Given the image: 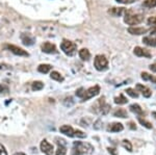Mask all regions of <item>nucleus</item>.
Listing matches in <instances>:
<instances>
[{
    "instance_id": "obj_28",
    "label": "nucleus",
    "mask_w": 156,
    "mask_h": 155,
    "mask_svg": "<svg viewBox=\"0 0 156 155\" xmlns=\"http://www.w3.org/2000/svg\"><path fill=\"white\" fill-rule=\"evenodd\" d=\"M138 122H140V123L142 124L144 127H146V128H148V129H152V124H151L150 122L146 121V120L142 119V118H138Z\"/></svg>"
},
{
    "instance_id": "obj_29",
    "label": "nucleus",
    "mask_w": 156,
    "mask_h": 155,
    "mask_svg": "<svg viewBox=\"0 0 156 155\" xmlns=\"http://www.w3.org/2000/svg\"><path fill=\"white\" fill-rule=\"evenodd\" d=\"M126 93H127V95H129L130 97H132V98H137L138 97V93L133 89H127Z\"/></svg>"
},
{
    "instance_id": "obj_12",
    "label": "nucleus",
    "mask_w": 156,
    "mask_h": 155,
    "mask_svg": "<svg viewBox=\"0 0 156 155\" xmlns=\"http://www.w3.org/2000/svg\"><path fill=\"white\" fill-rule=\"evenodd\" d=\"M134 54L138 57H147V58H150L151 57V53L149 50L142 48V47H135L134 48Z\"/></svg>"
},
{
    "instance_id": "obj_4",
    "label": "nucleus",
    "mask_w": 156,
    "mask_h": 155,
    "mask_svg": "<svg viewBox=\"0 0 156 155\" xmlns=\"http://www.w3.org/2000/svg\"><path fill=\"white\" fill-rule=\"evenodd\" d=\"M60 48H62V51L67 54V55H74L77 51V46L75 43H73L71 41H68V40H64L62 41V45H60Z\"/></svg>"
},
{
    "instance_id": "obj_7",
    "label": "nucleus",
    "mask_w": 156,
    "mask_h": 155,
    "mask_svg": "<svg viewBox=\"0 0 156 155\" xmlns=\"http://www.w3.org/2000/svg\"><path fill=\"white\" fill-rule=\"evenodd\" d=\"M5 48L9 49V51L12 52L14 54L16 55H19V56H28V52L25 51L22 48H20L18 46H15V45H5Z\"/></svg>"
},
{
    "instance_id": "obj_25",
    "label": "nucleus",
    "mask_w": 156,
    "mask_h": 155,
    "mask_svg": "<svg viewBox=\"0 0 156 155\" xmlns=\"http://www.w3.org/2000/svg\"><path fill=\"white\" fill-rule=\"evenodd\" d=\"M31 87L34 91H41L43 87H44V83H43L42 81H34V83H32Z\"/></svg>"
},
{
    "instance_id": "obj_5",
    "label": "nucleus",
    "mask_w": 156,
    "mask_h": 155,
    "mask_svg": "<svg viewBox=\"0 0 156 155\" xmlns=\"http://www.w3.org/2000/svg\"><path fill=\"white\" fill-rule=\"evenodd\" d=\"M94 66L97 71H105L108 68V61L104 55H97L94 59Z\"/></svg>"
},
{
    "instance_id": "obj_26",
    "label": "nucleus",
    "mask_w": 156,
    "mask_h": 155,
    "mask_svg": "<svg viewBox=\"0 0 156 155\" xmlns=\"http://www.w3.org/2000/svg\"><path fill=\"white\" fill-rule=\"evenodd\" d=\"M143 5L146 7H154L156 6V0H145L143 2Z\"/></svg>"
},
{
    "instance_id": "obj_22",
    "label": "nucleus",
    "mask_w": 156,
    "mask_h": 155,
    "mask_svg": "<svg viewBox=\"0 0 156 155\" xmlns=\"http://www.w3.org/2000/svg\"><path fill=\"white\" fill-rule=\"evenodd\" d=\"M127 102H128L127 98L123 94H121L119 97H115V104H119V105H122V104H126Z\"/></svg>"
},
{
    "instance_id": "obj_38",
    "label": "nucleus",
    "mask_w": 156,
    "mask_h": 155,
    "mask_svg": "<svg viewBox=\"0 0 156 155\" xmlns=\"http://www.w3.org/2000/svg\"><path fill=\"white\" fill-rule=\"evenodd\" d=\"M15 155H25L24 153H22V152H18V153H16Z\"/></svg>"
},
{
    "instance_id": "obj_17",
    "label": "nucleus",
    "mask_w": 156,
    "mask_h": 155,
    "mask_svg": "<svg viewBox=\"0 0 156 155\" xmlns=\"http://www.w3.org/2000/svg\"><path fill=\"white\" fill-rule=\"evenodd\" d=\"M79 57L82 59V61H89L90 57V51L87 49H85V48L79 50Z\"/></svg>"
},
{
    "instance_id": "obj_20",
    "label": "nucleus",
    "mask_w": 156,
    "mask_h": 155,
    "mask_svg": "<svg viewBox=\"0 0 156 155\" xmlns=\"http://www.w3.org/2000/svg\"><path fill=\"white\" fill-rule=\"evenodd\" d=\"M114 116L117 118H122V119H126L127 118V111L124 108H119L114 112Z\"/></svg>"
},
{
    "instance_id": "obj_19",
    "label": "nucleus",
    "mask_w": 156,
    "mask_h": 155,
    "mask_svg": "<svg viewBox=\"0 0 156 155\" xmlns=\"http://www.w3.org/2000/svg\"><path fill=\"white\" fill-rule=\"evenodd\" d=\"M52 67L50 66V65H47V64H43V65H40L39 67H37V71L40 72V73H48V72L51 71Z\"/></svg>"
},
{
    "instance_id": "obj_18",
    "label": "nucleus",
    "mask_w": 156,
    "mask_h": 155,
    "mask_svg": "<svg viewBox=\"0 0 156 155\" xmlns=\"http://www.w3.org/2000/svg\"><path fill=\"white\" fill-rule=\"evenodd\" d=\"M129 108H130V111H131L132 112H134L135 114H137V116H140V114H144V111H143V109H142V107H140L138 104H131V105L129 106Z\"/></svg>"
},
{
    "instance_id": "obj_11",
    "label": "nucleus",
    "mask_w": 156,
    "mask_h": 155,
    "mask_svg": "<svg viewBox=\"0 0 156 155\" xmlns=\"http://www.w3.org/2000/svg\"><path fill=\"white\" fill-rule=\"evenodd\" d=\"M136 89H137L138 92H140V93H142V95L145 97V98H150V97L152 96V91H151L148 86H144V84L137 83L136 84Z\"/></svg>"
},
{
    "instance_id": "obj_21",
    "label": "nucleus",
    "mask_w": 156,
    "mask_h": 155,
    "mask_svg": "<svg viewBox=\"0 0 156 155\" xmlns=\"http://www.w3.org/2000/svg\"><path fill=\"white\" fill-rule=\"evenodd\" d=\"M143 42H144L146 45H148V46H153V47L156 46V39L155 37H145L144 39H143Z\"/></svg>"
},
{
    "instance_id": "obj_6",
    "label": "nucleus",
    "mask_w": 156,
    "mask_h": 155,
    "mask_svg": "<svg viewBox=\"0 0 156 155\" xmlns=\"http://www.w3.org/2000/svg\"><path fill=\"white\" fill-rule=\"evenodd\" d=\"M99 93H100V86H95L90 87L89 90L84 91V94H83V96H82V98H81L82 99L81 101H87V100H89L90 98H93V97L97 96Z\"/></svg>"
},
{
    "instance_id": "obj_13",
    "label": "nucleus",
    "mask_w": 156,
    "mask_h": 155,
    "mask_svg": "<svg viewBox=\"0 0 156 155\" xmlns=\"http://www.w3.org/2000/svg\"><path fill=\"white\" fill-rule=\"evenodd\" d=\"M148 31L147 28H144V27H136V26H131L128 28V32L130 34H133V36H140V34H144Z\"/></svg>"
},
{
    "instance_id": "obj_16",
    "label": "nucleus",
    "mask_w": 156,
    "mask_h": 155,
    "mask_svg": "<svg viewBox=\"0 0 156 155\" xmlns=\"http://www.w3.org/2000/svg\"><path fill=\"white\" fill-rule=\"evenodd\" d=\"M21 39H22L23 44L26 45V46H30V45H32V44H34V39L30 36L29 33H23L21 36Z\"/></svg>"
},
{
    "instance_id": "obj_1",
    "label": "nucleus",
    "mask_w": 156,
    "mask_h": 155,
    "mask_svg": "<svg viewBox=\"0 0 156 155\" xmlns=\"http://www.w3.org/2000/svg\"><path fill=\"white\" fill-rule=\"evenodd\" d=\"M94 152V147L84 142H74L72 149V155H84Z\"/></svg>"
},
{
    "instance_id": "obj_31",
    "label": "nucleus",
    "mask_w": 156,
    "mask_h": 155,
    "mask_svg": "<svg viewBox=\"0 0 156 155\" xmlns=\"http://www.w3.org/2000/svg\"><path fill=\"white\" fill-rule=\"evenodd\" d=\"M84 91H85V90L83 89V87H80V89H78L76 91V96L79 97V98H82V96H83V94H84Z\"/></svg>"
},
{
    "instance_id": "obj_3",
    "label": "nucleus",
    "mask_w": 156,
    "mask_h": 155,
    "mask_svg": "<svg viewBox=\"0 0 156 155\" xmlns=\"http://www.w3.org/2000/svg\"><path fill=\"white\" fill-rule=\"evenodd\" d=\"M59 131L62 133H64L65 136H70V137H79V139H84L87 137V134L81 130H75L73 129V127L69 126V125H64L59 128Z\"/></svg>"
},
{
    "instance_id": "obj_27",
    "label": "nucleus",
    "mask_w": 156,
    "mask_h": 155,
    "mask_svg": "<svg viewBox=\"0 0 156 155\" xmlns=\"http://www.w3.org/2000/svg\"><path fill=\"white\" fill-rule=\"evenodd\" d=\"M122 145H123V147L127 150V151H129V152L132 151V145L129 141H128V139H124V141L122 142Z\"/></svg>"
},
{
    "instance_id": "obj_9",
    "label": "nucleus",
    "mask_w": 156,
    "mask_h": 155,
    "mask_svg": "<svg viewBox=\"0 0 156 155\" xmlns=\"http://www.w3.org/2000/svg\"><path fill=\"white\" fill-rule=\"evenodd\" d=\"M42 51L48 54L57 53V49H56V47H55V45L52 43H49V42H45V43L42 45Z\"/></svg>"
},
{
    "instance_id": "obj_36",
    "label": "nucleus",
    "mask_w": 156,
    "mask_h": 155,
    "mask_svg": "<svg viewBox=\"0 0 156 155\" xmlns=\"http://www.w3.org/2000/svg\"><path fill=\"white\" fill-rule=\"evenodd\" d=\"M4 92H7V87L0 84V93H4Z\"/></svg>"
},
{
    "instance_id": "obj_23",
    "label": "nucleus",
    "mask_w": 156,
    "mask_h": 155,
    "mask_svg": "<svg viewBox=\"0 0 156 155\" xmlns=\"http://www.w3.org/2000/svg\"><path fill=\"white\" fill-rule=\"evenodd\" d=\"M50 77H51L53 80H56V81H58V82L64 81V77H62V75H60L58 72H56V71H52L51 74H50Z\"/></svg>"
},
{
    "instance_id": "obj_35",
    "label": "nucleus",
    "mask_w": 156,
    "mask_h": 155,
    "mask_svg": "<svg viewBox=\"0 0 156 155\" xmlns=\"http://www.w3.org/2000/svg\"><path fill=\"white\" fill-rule=\"evenodd\" d=\"M108 152L112 155H117V151H115V149H114V148H108Z\"/></svg>"
},
{
    "instance_id": "obj_32",
    "label": "nucleus",
    "mask_w": 156,
    "mask_h": 155,
    "mask_svg": "<svg viewBox=\"0 0 156 155\" xmlns=\"http://www.w3.org/2000/svg\"><path fill=\"white\" fill-rule=\"evenodd\" d=\"M115 1L122 4H130V3H133V2L137 1V0H115Z\"/></svg>"
},
{
    "instance_id": "obj_2",
    "label": "nucleus",
    "mask_w": 156,
    "mask_h": 155,
    "mask_svg": "<svg viewBox=\"0 0 156 155\" xmlns=\"http://www.w3.org/2000/svg\"><path fill=\"white\" fill-rule=\"evenodd\" d=\"M144 20V16L142 14H136L131 11H126L124 16V22L128 25H137L142 23Z\"/></svg>"
},
{
    "instance_id": "obj_37",
    "label": "nucleus",
    "mask_w": 156,
    "mask_h": 155,
    "mask_svg": "<svg viewBox=\"0 0 156 155\" xmlns=\"http://www.w3.org/2000/svg\"><path fill=\"white\" fill-rule=\"evenodd\" d=\"M150 70L152 72H156V64L151 65V66H150Z\"/></svg>"
},
{
    "instance_id": "obj_33",
    "label": "nucleus",
    "mask_w": 156,
    "mask_h": 155,
    "mask_svg": "<svg viewBox=\"0 0 156 155\" xmlns=\"http://www.w3.org/2000/svg\"><path fill=\"white\" fill-rule=\"evenodd\" d=\"M0 155H7L5 148H4V146L1 144H0Z\"/></svg>"
},
{
    "instance_id": "obj_24",
    "label": "nucleus",
    "mask_w": 156,
    "mask_h": 155,
    "mask_svg": "<svg viewBox=\"0 0 156 155\" xmlns=\"http://www.w3.org/2000/svg\"><path fill=\"white\" fill-rule=\"evenodd\" d=\"M142 78L144 79V80H147V81H152L154 82V83H156V77L152 76V75L146 73V72H143L142 73Z\"/></svg>"
},
{
    "instance_id": "obj_34",
    "label": "nucleus",
    "mask_w": 156,
    "mask_h": 155,
    "mask_svg": "<svg viewBox=\"0 0 156 155\" xmlns=\"http://www.w3.org/2000/svg\"><path fill=\"white\" fill-rule=\"evenodd\" d=\"M100 123H101V121H100V120H98V121L96 122V123H95V125H94V128L95 129H100L101 128V126H100Z\"/></svg>"
},
{
    "instance_id": "obj_14",
    "label": "nucleus",
    "mask_w": 156,
    "mask_h": 155,
    "mask_svg": "<svg viewBox=\"0 0 156 155\" xmlns=\"http://www.w3.org/2000/svg\"><path fill=\"white\" fill-rule=\"evenodd\" d=\"M124 129V126L121 123H112L107 127V131L109 132H120Z\"/></svg>"
},
{
    "instance_id": "obj_10",
    "label": "nucleus",
    "mask_w": 156,
    "mask_h": 155,
    "mask_svg": "<svg viewBox=\"0 0 156 155\" xmlns=\"http://www.w3.org/2000/svg\"><path fill=\"white\" fill-rule=\"evenodd\" d=\"M41 150L46 155H53V146L48 143L46 139H43L41 143Z\"/></svg>"
},
{
    "instance_id": "obj_15",
    "label": "nucleus",
    "mask_w": 156,
    "mask_h": 155,
    "mask_svg": "<svg viewBox=\"0 0 156 155\" xmlns=\"http://www.w3.org/2000/svg\"><path fill=\"white\" fill-rule=\"evenodd\" d=\"M125 12H126V9H124V7H112V9H110L108 12H109L110 15H112V16L115 17H119L121 15L125 14Z\"/></svg>"
},
{
    "instance_id": "obj_30",
    "label": "nucleus",
    "mask_w": 156,
    "mask_h": 155,
    "mask_svg": "<svg viewBox=\"0 0 156 155\" xmlns=\"http://www.w3.org/2000/svg\"><path fill=\"white\" fill-rule=\"evenodd\" d=\"M148 25L156 28V17H150V18L148 19Z\"/></svg>"
},
{
    "instance_id": "obj_39",
    "label": "nucleus",
    "mask_w": 156,
    "mask_h": 155,
    "mask_svg": "<svg viewBox=\"0 0 156 155\" xmlns=\"http://www.w3.org/2000/svg\"><path fill=\"white\" fill-rule=\"evenodd\" d=\"M153 116H154V118L156 119V111H153Z\"/></svg>"
},
{
    "instance_id": "obj_8",
    "label": "nucleus",
    "mask_w": 156,
    "mask_h": 155,
    "mask_svg": "<svg viewBox=\"0 0 156 155\" xmlns=\"http://www.w3.org/2000/svg\"><path fill=\"white\" fill-rule=\"evenodd\" d=\"M55 141H56V144L58 145V148L56 150L55 155H66L67 154V147H66L65 141L62 139H58V137H56Z\"/></svg>"
}]
</instances>
